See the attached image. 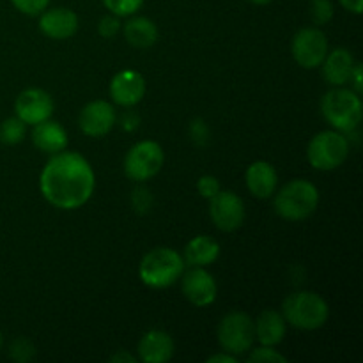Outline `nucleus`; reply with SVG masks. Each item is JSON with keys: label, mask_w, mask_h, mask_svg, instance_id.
Listing matches in <instances>:
<instances>
[{"label": "nucleus", "mask_w": 363, "mask_h": 363, "mask_svg": "<svg viewBox=\"0 0 363 363\" xmlns=\"http://www.w3.org/2000/svg\"><path fill=\"white\" fill-rule=\"evenodd\" d=\"M116 123V108L105 99L87 103L78 116V126H80L82 133L92 138H101L108 135Z\"/></svg>", "instance_id": "13"}, {"label": "nucleus", "mask_w": 363, "mask_h": 363, "mask_svg": "<svg viewBox=\"0 0 363 363\" xmlns=\"http://www.w3.org/2000/svg\"><path fill=\"white\" fill-rule=\"evenodd\" d=\"M350 156V140L337 130H326L314 135L308 142L307 158L315 170L330 172L342 165Z\"/></svg>", "instance_id": "6"}, {"label": "nucleus", "mask_w": 363, "mask_h": 363, "mask_svg": "<svg viewBox=\"0 0 363 363\" xmlns=\"http://www.w3.org/2000/svg\"><path fill=\"white\" fill-rule=\"evenodd\" d=\"M321 112L333 130L353 133L360 126L363 116L360 94L351 89H332L323 96Z\"/></svg>", "instance_id": "5"}, {"label": "nucleus", "mask_w": 363, "mask_h": 363, "mask_svg": "<svg viewBox=\"0 0 363 363\" xmlns=\"http://www.w3.org/2000/svg\"><path fill=\"white\" fill-rule=\"evenodd\" d=\"M96 176L91 163L73 151L52 155L39 177V190L57 209L74 211L91 201Z\"/></svg>", "instance_id": "1"}, {"label": "nucleus", "mask_w": 363, "mask_h": 363, "mask_svg": "<svg viewBox=\"0 0 363 363\" xmlns=\"http://www.w3.org/2000/svg\"><path fill=\"white\" fill-rule=\"evenodd\" d=\"M255 340L261 346H279L287 332V323L284 315L277 311H264L254 321Z\"/></svg>", "instance_id": "20"}, {"label": "nucleus", "mask_w": 363, "mask_h": 363, "mask_svg": "<svg viewBox=\"0 0 363 363\" xmlns=\"http://www.w3.org/2000/svg\"><path fill=\"white\" fill-rule=\"evenodd\" d=\"M50 2L52 0H11V4L20 13L27 14V16H38V14H41L50 6Z\"/></svg>", "instance_id": "28"}, {"label": "nucleus", "mask_w": 363, "mask_h": 363, "mask_svg": "<svg viewBox=\"0 0 363 363\" xmlns=\"http://www.w3.org/2000/svg\"><path fill=\"white\" fill-rule=\"evenodd\" d=\"M183 255L169 247H160L147 252L138 266V275L144 286L151 289H167L174 286L184 273Z\"/></svg>", "instance_id": "3"}, {"label": "nucleus", "mask_w": 363, "mask_h": 363, "mask_svg": "<svg viewBox=\"0 0 363 363\" xmlns=\"http://www.w3.org/2000/svg\"><path fill=\"white\" fill-rule=\"evenodd\" d=\"M209 363H236V354H230V353H216L213 357L208 358Z\"/></svg>", "instance_id": "35"}, {"label": "nucleus", "mask_w": 363, "mask_h": 363, "mask_svg": "<svg viewBox=\"0 0 363 363\" xmlns=\"http://www.w3.org/2000/svg\"><path fill=\"white\" fill-rule=\"evenodd\" d=\"M245 183L248 191L257 199H269L279 188V174L275 167L268 162H254L247 169L245 174Z\"/></svg>", "instance_id": "16"}, {"label": "nucleus", "mask_w": 363, "mask_h": 363, "mask_svg": "<svg viewBox=\"0 0 363 363\" xmlns=\"http://www.w3.org/2000/svg\"><path fill=\"white\" fill-rule=\"evenodd\" d=\"M2 344H4V339H2V332H0V350H2Z\"/></svg>", "instance_id": "38"}, {"label": "nucleus", "mask_w": 363, "mask_h": 363, "mask_svg": "<svg viewBox=\"0 0 363 363\" xmlns=\"http://www.w3.org/2000/svg\"><path fill=\"white\" fill-rule=\"evenodd\" d=\"M123 32L126 41L138 50L151 48L158 41V27L155 21L145 16H135L128 20Z\"/></svg>", "instance_id": "22"}, {"label": "nucleus", "mask_w": 363, "mask_h": 363, "mask_svg": "<svg viewBox=\"0 0 363 363\" xmlns=\"http://www.w3.org/2000/svg\"><path fill=\"white\" fill-rule=\"evenodd\" d=\"M53 106L55 105H53V99L48 92L32 87L25 89L18 94L16 101H14V112H16L18 119L23 121L27 126H34V124H39L52 117Z\"/></svg>", "instance_id": "12"}, {"label": "nucleus", "mask_w": 363, "mask_h": 363, "mask_svg": "<svg viewBox=\"0 0 363 363\" xmlns=\"http://www.w3.org/2000/svg\"><path fill=\"white\" fill-rule=\"evenodd\" d=\"M25 133H27V124L21 119H18L16 116L7 117L0 124V142L6 145L20 144L25 138Z\"/></svg>", "instance_id": "23"}, {"label": "nucleus", "mask_w": 363, "mask_h": 363, "mask_svg": "<svg viewBox=\"0 0 363 363\" xmlns=\"http://www.w3.org/2000/svg\"><path fill=\"white\" fill-rule=\"evenodd\" d=\"M174 357V340L163 330H149L138 342V358L144 363H165Z\"/></svg>", "instance_id": "17"}, {"label": "nucleus", "mask_w": 363, "mask_h": 363, "mask_svg": "<svg viewBox=\"0 0 363 363\" xmlns=\"http://www.w3.org/2000/svg\"><path fill=\"white\" fill-rule=\"evenodd\" d=\"M275 213L289 222L308 218L319 206V190L307 179H293L273 194Z\"/></svg>", "instance_id": "2"}, {"label": "nucleus", "mask_w": 363, "mask_h": 363, "mask_svg": "<svg viewBox=\"0 0 363 363\" xmlns=\"http://www.w3.org/2000/svg\"><path fill=\"white\" fill-rule=\"evenodd\" d=\"M78 27H80L78 14L67 7H52V9L46 7L39 16V30L46 38L57 39V41L73 38Z\"/></svg>", "instance_id": "15"}, {"label": "nucleus", "mask_w": 363, "mask_h": 363, "mask_svg": "<svg viewBox=\"0 0 363 363\" xmlns=\"http://www.w3.org/2000/svg\"><path fill=\"white\" fill-rule=\"evenodd\" d=\"M181 291L195 307H209L216 301L218 286L206 268H190L181 275Z\"/></svg>", "instance_id": "11"}, {"label": "nucleus", "mask_w": 363, "mask_h": 363, "mask_svg": "<svg viewBox=\"0 0 363 363\" xmlns=\"http://www.w3.org/2000/svg\"><path fill=\"white\" fill-rule=\"evenodd\" d=\"M34 357H35V347L28 339H25V337H18V339H14L13 342H11L9 346L11 360L18 363H27Z\"/></svg>", "instance_id": "24"}, {"label": "nucleus", "mask_w": 363, "mask_h": 363, "mask_svg": "<svg viewBox=\"0 0 363 363\" xmlns=\"http://www.w3.org/2000/svg\"><path fill=\"white\" fill-rule=\"evenodd\" d=\"M216 335L218 344L227 353L236 357L248 353L255 342L254 319L245 312H230L220 321Z\"/></svg>", "instance_id": "8"}, {"label": "nucleus", "mask_w": 363, "mask_h": 363, "mask_svg": "<svg viewBox=\"0 0 363 363\" xmlns=\"http://www.w3.org/2000/svg\"><path fill=\"white\" fill-rule=\"evenodd\" d=\"M145 94V78L135 69H123L110 82V98L116 105L130 108L138 105Z\"/></svg>", "instance_id": "14"}, {"label": "nucleus", "mask_w": 363, "mask_h": 363, "mask_svg": "<svg viewBox=\"0 0 363 363\" xmlns=\"http://www.w3.org/2000/svg\"><path fill=\"white\" fill-rule=\"evenodd\" d=\"M351 80H353V85L354 89L353 91L357 92V94H362L363 91V82H362V64H354V69H353V74H351Z\"/></svg>", "instance_id": "33"}, {"label": "nucleus", "mask_w": 363, "mask_h": 363, "mask_svg": "<svg viewBox=\"0 0 363 363\" xmlns=\"http://www.w3.org/2000/svg\"><path fill=\"white\" fill-rule=\"evenodd\" d=\"M282 315L286 323H289L294 328L312 332L326 325L330 308L321 294L312 293V291H300V293L289 294L284 300Z\"/></svg>", "instance_id": "4"}, {"label": "nucleus", "mask_w": 363, "mask_h": 363, "mask_svg": "<svg viewBox=\"0 0 363 363\" xmlns=\"http://www.w3.org/2000/svg\"><path fill=\"white\" fill-rule=\"evenodd\" d=\"M340 6L344 7L346 11L353 14H362L363 11V0H339Z\"/></svg>", "instance_id": "34"}, {"label": "nucleus", "mask_w": 363, "mask_h": 363, "mask_svg": "<svg viewBox=\"0 0 363 363\" xmlns=\"http://www.w3.org/2000/svg\"><path fill=\"white\" fill-rule=\"evenodd\" d=\"M165 152L155 140H142L128 151L124 158V174L135 183H145L162 170Z\"/></svg>", "instance_id": "7"}, {"label": "nucleus", "mask_w": 363, "mask_h": 363, "mask_svg": "<svg viewBox=\"0 0 363 363\" xmlns=\"http://www.w3.org/2000/svg\"><path fill=\"white\" fill-rule=\"evenodd\" d=\"M110 362L113 363H119V362H128V363H133L137 362V357H133V354L126 353V351H117L113 357H110Z\"/></svg>", "instance_id": "36"}, {"label": "nucleus", "mask_w": 363, "mask_h": 363, "mask_svg": "<svg viewBox=\"0 0 363 363\" xmlns=\"http://www.w3.org/2000/svg\"><path fill=\"white\" fill-rule=\"evenodd\" d=\"M32 144L46 155H57L67 147V133L59 123L46 119L32 126Z\"/></svg>", "instance_id": "19"}, {"label": "nucleus", "mask_w": 363, "mask_h": 363, "mask_svg": "<svg viewBox=\"0 0 363 363\" xmlns=\"http://www.w3.org/2000/svg\"><path fill=\"white\" fill-rule=\"evenodd\" d=\"M190 131H191V140H195L197 144H206L209 138V130L208 126L204 124V121L201 119H195L191 121L190 124Z\"/></svg>", "instance_id": "31"}, {"label": "nucleus", "mask_w": 363, "mask_h": 363, "mask_svg": "<svg viewBox=\"0 0 363 363\" xmlns=\"http://www.w3.org/2000/svg\"><path fill=\"white\" fill-rule=\"evenodd\" d=\"M354 64L357 60L351 55L350 50L335 48L326 53L325 60H323V77L333 87H342L347 82H351Z\"/></svg>", "instance_id": "18"}, {"label": "nucleus", "mask_w": 363, "mask_h": 363, "mask_svg": "<svg viewBox=\"0 0 363 363\" xmlns=\"http://www.w3.org/2000/svg\"><path fill=\"white\" fill-rule=\"evenodd\" d=\"M121 30V18L116 16V14H106V16H103L101 20H99V25H98V32L101 38L105 39H112L116 38L117 34H119Z\"/></svg>", "instance_id": "29"}, {"label": "nucleus", "mask_w": 363, "mask_h": 363, "mask_svg": "<svg viewBox=\"0 0 363 363\" xmlns=\"http://www.w3.org/2000/svg\"><path fill=\"white\" fill-rule=\"evenodd\" d=\"M335 9L332 0H312L311 2V18L315 25H326L332 21Z\"/></svg>", "instance_id": "26"}, {"label": "nucleus", "mask_w": 363, "mask_h": 363, "mask_svg": "<svg viewBox=\"0 0 363 363\" xmlns=\"http://www.w3.org/2000/svg\"><path fill=\"white\" fill-rule=\"evenodd\" d=\"M248 362L252 363H287V358L275 350L273 346H261L248 354Z\"/></svg>", "instance_id": "27"}, {"label": "nucleus", "mask_w": 363, "mask_h": 363, "mask_svg": "<svg viewBox=\"0 0 363 363\" xmlns=\"http://www.w3.org/2000/svg\"><path fill=\"white\" fill-rule=\"evenodd\" d=\"M248 2L255 4V6H268V4H272L273 0H248Z\"/></svg>", "instance_id": "37"}, {"label": "nucleus", "mask_w": 363, "mask_h": 363, "mask_svg": "<svg viewBox=\"0 0 363 363\" xmlns=\"http://www.w3.org/2000/svg\"><path fill=\"white\" fill-rule=\"evenodd\" d=\"M197 190L199 194H201V197L211 199L222 190V186H220V181L216 179L215 176H202L201 179L197 181Z\"/></svg>", "instance_id": "30"}, {"label": "nucleus", "mask_w": 363, "mask_h": 363, "mask_svg": "<svg viewBox=\"0 0 363 363\" xmlns=\"http://www.w3.org/2000/svg\"><path fill=\"white\" fill-rule=\"evenodd\" d=\"M209 216L218 230L234 233L243 225L247 216L243 199L230 190H220L209 199Z\"/></svg>", "instance_id": "10"}, {"label": "nucleus", "mask_w": 363, "mask_h": 363, "mask_svg": "<svg viewBox=\"0 0 363 363\" xmlns=\"http://www.w3.org/2000/svg\"><path fill=\"white\" fill-rule=\"evenodd\" d=\"M101 2L108 9V13L119 18L133 16L144 6V0H101Z\"/></svg>", "instance_id": "25"}, {"label": "nucleus", "mask_w": 363, "mask_h": 363, "mask_svg": "<svg viewBox=\"0 0 363 363\" xmlns=\"http://www.w3.org/2000/svg\"><path fill=\"white\" fill-rule=\"evenodd\" d=\"M291 53L298 66L303 69H315L323 64L328 53V39L318 27H305L294 34L291 41Z\"/></svg>", "instance_id": "9"}, {"label": "nucleus", "mask_w": 363, "mask_h": 363, "mask_svg": "<svg viewBox=\"0 0 363 363\" xmlns=\"http://www.w3.org/2000/svg\"><path fill=\"white\" fill-rule=\"evenodd\" d=\"M133 206L137 211H147L151 208V197L145 188H138L133 191Z\"/></svg>", "instance_id": "32"}, {"label": "nucleus", "mask_w": 363, "mask_h": 363, "mask_svg": "<svg viewBox=\"0 0 363 363\" xmlns=\"http://www.w3.org/2000/svg\"><path fill=\"white\" fill-rule=\"evenodd\" d=\"M220 243L209 236H197L184 247L183 261L190 268H208L220 257Z\"/></svg>", "instance_id": "21"}]
</instances>
